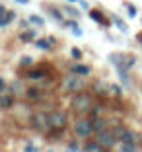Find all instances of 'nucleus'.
<instances>
[{
    "mask_svg": "<svg viewBox=\"0 0 142 152\" xmlns=\"http://www.w3.org/2000/svg\"><path fill=\"white\" fill-rule=\"evenodd\" d=\"M93 105V99L90 94H86V92H80V94H76L74 99H72V109H74L76 113H86L90 111Z\"/></svg>",
    "mask_w": 142,
    "mask_h": 152,
    "instance_id": "1",
    "label": "nucleus"
},
{
    "mask_svg": "<svg viewBox=\"0 0 142 152\" xmlns=\"http://www.w3.org/2000/svg\"><path fill=\"white\" fill-rule=\"evenodd\" d=\"M31 127L35 131H41V133H47L51 131V113H45V111H39L31 117Z\"/></svg>",
    "mask_w": 142,
    "mask_h": 152,
    "instance_id": "2",
    "label": "nucleus"
},
{
    "mask_svg": "<svg viewBox=\"0 0 142 152\" xmlns=\"http://www.w3.org/2000/svg\"><path fill=\"white\" fill-rule=\"evenodd\" d=\"M72 131H74L76 137L80 139H86L93 133V127H92V119H76L72 123Z\"/></svg>",
    "mask_w": 142,
    "mask_h": 152,
    "instance_id": "3",
    "label": "nucleus"
},
{
    "mask_svg": "<svg viewBox=\"0 0 142 152\" xmlns=\"http://www.w3.org/2000/svg\"><path fill=\"white\" fill-rule=\"evenodd\" d=\"M84 80H82L80 74H70L66 76L64 80H62V90H66V92H80V90H84Z\"/></svg>",
    "mask_w": 142,
    "mask_h": 152,
    "instance_id": "4",
    "label": "nucleus"
},
{
    "mask_svg": "<svg viewBox=\"0 0 142 152\" xmlns=\"http://www.w3.org/2000/svg\"><path fill=\"white\" fill-rule=\"evenodd\" d=\"M113 133H115L117 140H121V142H134V144H136V139H138V137L133 133V131H129L127 127L117 125L115 129H113Z\"/></svg>",
    "mask_w": 142,
    "mask_h": 152,
    "instance_id": "5",
    "label": "nucleus"
},
{
    "mask_svg": "<svg viewBox=\"0 0 142 152\" xmlns=\"http://www.w3.org/2000/svg\"><path fill=\"white\" fill-rule=\"evenodd\" d=\"M98 142L101 144L103 148H111V146H115V142H117V137H115V133L113 131H103V133H99L98 134Z\"/></svg>",
    "mask_w": 142,
    "mask_h": 152,
    "instance_id": "6",
    "label": "nucleus"
},
{
    "mask_svg": "<svg viewBox=\"0 0 142 152\" xmlns=\"http://www.w3.org/2000/svg\"><path fill=\"white\" fill-rule=\"evenodd\" d=\"M64 125H66V113L64 111H53L51 113V127H53V129L62 131Z\"/></svg>",
    "mask_w": 142,
    "mask_h": 152,
    "instance_id": "7",
    "label": "nucleus"
},
{
    "mask_svg": "<svg viewBox=\"0 0 142 152\" xmlns=\"http://www.w3.org/2000/svg\"><path fill=\"white\" fill-rule=\"evenodd\" d=\"M45 70L43 68H27L25 72V78L27 80H41V78H45Z\"/></svg>",
    "mask_w": 142,
    "mask_h": 152,
    "instance_id": "8",
    "label": "nucleus"
},
{
    "mask_svg": "<svg viewBox=\"0 0 142 152\" xmlns=\"http://www.w3.org/2000/svg\"><path fill=\"white\" fill-rule=\"evenodd\" d=\"M92 127H93V133L99 134V133H103V131L107 129V121L101 119V117H93L92 119Z\"/></svg>",
    "mask_w": 142,
    "mask_h": 152,
    "instance_id": "9",
    "label": "nucleus"
},
{
    "mask_svg": "<svg viewBox=\"0 0 142 152\" xmlns=\"http://www.w3.org/2000/svg\"><path fill=\"white\" fill-rule=\"evenodd\" d=\"M107 90H111V86L105 84V82H95V84H93V92H95L99 98H105V96L109 94Z\"/></svg>",
    "mask_w": 142,
    "mask_h": 152,
    "instance_id": "10",
    "label": "nucleus"
},
{
    "mask_svg": "<svg viewBox=\"0 0 142 152\" xmlns=\"http://www.w3.org/2000/svg\"><path fill=\"white\" fill-rule=\"evenodd\" d=\"M70 72H72V74H80V76H88L90 72H92V68L86 66V64H78V63H76V64L70 66Z\"/></svg>",
    "mask_w": 142,
    "mask_h": 152,
    "instance_id": "11",
    "label": "nucleus"
},
{
    "mask_svg": "<svg viewBox=\"0 0 142 152\" xmlns=\"http://www.w3.org/2000/svg\"><path fill=\"white\" fill-rule=\"evenodd\" d=\"M12 20H16V12H10V10H6L4 14H0V27H6Z\"/></svg>",
    "mask_w": 142,
    "mask_h": 152,
    "instance_id": "12",
    "label": "nucleus"
},
{
    "mask_svg": "<svg viewBox=\"0 0 142 152\" xmlns=\"http://www.w3.org/2000/svg\"><path fill=\"white\" fill-rule=\"evenodd\" d=\"M90 18L93 20V22H98V23H101V26H105V23H109L105 18H103V14L99 12V10H90Z\"/></svg>",
    "mask_w": 142,
    "mask_h": 152,
    "instance_id": "13",
    "label": "nucleus"
},
{
    "mask_svg": "<svg viewBox=\"0 0 142 152\" xmlns=\"http://www.w3.org/2000/svg\"><path fill=\"white\" fill-rule=\"evenodd\" d=\"M14 105L12 96H0V109H10Z\"/></svg>",
    "mask_w": 142,
    "mask_h": 152,
    "instance_id": "14",
    "label": "nucleus"
},
{
    "mask_svg": "<svg viewBox=\"0 0 142 152\" xmlns=\"http://www.w3.org/2000/svg\"><path fill=\"white\" fill-rule=\"evenodd\" d=\"M35 47L41 49V51H49L51 47H53V43L49 41V37H47V39H35Z\"/></svg>",
    "mask_w": 142,
    "mask_h": 152,
    "instance_id": "15",
    "label": "nucleus"
},
{
    "mask_svg": "<svg viewBox=\"0 0 142 152\" xmlns=\"http://www.w3.org/2000/svg\"><path fill=\"white\" fill-rule=\"evenodd\" d=\"M84 150H86V152H103V146L98 142V140H95V142H88Z\"/></svg>",
    "mask_w": 142,
    "mask_h": 152,
    "instance_id": "16",
    "label": "nucleus"
},
{
    "mask_svg": "<svg viewBox=\"0 0 142 152\" xmlns=\"http://www.w3.org/2000/svg\"><path fill=\"white\" fill-rule=\"evenodd\" d=\"M10 90H12L14 94H25V88L22 86V82H20V80L12 82V84H10Z\"/></svg>",
    "mask_w": 142,
    "mask_h": 152,
    "instance_id": "17",
    "label": "nucleus"
},
{
    "mask_svg": "<svg viewBox=\"0 0 142 152\" xmlns=\"http://www.w3.org/2000/svg\"><path fill=\"white\" fill-rule=\"evenodd\" d=\"M20 39H22V41H25V43H29V41H35V29L23 31L22 35H20Z\"/></svg>",
    "mask_w": 142,
    "mask_h": 152,
    "instance_id": "18",
    "label": "nucleus"
},
{
    "mask_svg": "<svg viewBox=\"0 0 142 152\" xmlns=\"http://www.w3.org/2000/svg\"><path fill=\"white\" fill-rule=\"evenodd\" d=\"M25 96H27V99H39L41 98V92L37 88H27L25 90Z\"/></svg>",
    "mask_w": 142,
    "mask_h": 152,
    "instance_id": "19",
    "label": "nucleus"
},
{
    "mask_svg": "<svg viewBox=\"0 0 142 152\" xmlns=\"http://www.w3.org/2000/svg\"><path fill=\"white\" fill-rule=\"evenodd\" d=\"M111 20H113V22H115V26L119 27L121 31H123V33H127V23H125L123 20L119 18V16H115V14H113V16H111Z\"/></svg>",
    "mask_w": 142,
    "mask_h": 152,
    "instance_id": "20",
    "label": "nucleus"
},
{
    "mask_svg": "<svg viewBox=\"0 0 142 152\" xmlns=\"http://www.w3.org/2000/svg\"><path fill=\"white\" fill-rule=\"evenodd\" d=\"M27 22L33 23V26H37V27H43L45 26V20L39 18V16H35V14H33V16H29V18H27Z\"/></svg>",
    "mask_w": 142,
    "mask_h": 152,
    "instance_id": "21",
    "label": "nucleus"
},
{
    "mask_svg": "<svg viewBox=\"0 0 142 152\" xmlns=\"http://www.w3.org/2000/svg\"><path fill=\"white\" fill-rule=\"evenodd\" d=\"M121 152H136L134 142H121Z\"/></svg>",
    "mask_w": 142,
    "mask_h": 152,
    "instance_id": "22",
    "label": "nucleus"
},
{
    "mask_svg": "<svg viewBox=\"0 0 142 152\" xmlns=\"http://www.w3.org/2000/svg\"><path fill=\"white\" fill-rule=\"evenodd\" d=\"M31 64H33V58H31V57H22V61H20V68H31Z\"/></svg>",
    "mask_w": 142,
    "mask_h": 152,
    "instance_id": "23",
    "label": "nucleus"
},
{
    "mask_svg": "<svg viewBox=\"0 0 142 152\" xmlns=\"http://www.w3.org/2000/svg\"><path fill=\"white\" fill-rule=\"evenodd\" d=\"M64 26H68V27H70V29H72V33H74V35H78V37L82 35V29H80V27H78V23H74V22H66V23H64Z\"/></svg>",
    "mask_w": 142,
    "mask_h": 152,
    "instance_id": "24",
    "label": "nucleus"
},
{
    "mask_svg": "<svg viewBox=\"0 0 142 152\" xmlns=\"http://www.w3.org/2000/svg\"><path fill=\"white\" fill-rule=\"evenodd\" d=\"M125 8H127V12H129L130 18H134V16H136V8H134L133 4H129V2H127V4H125Z\"/></svg>",
    "mask_w": 142,
    "mask_h": 152,
    "instance_id": "25",
    "label": "nucleus"
},
{
    "mask_svg": "<svg viewBox=\"0 0 142 152\" xmlns=\"http://www.w3.org/2000/svg\"><path fill=\"white\" fill-rule=\"evenodd\" d=\"M64 10H66V12L70 14V16H74V18H78V16H80V12H78L76 8H70V6H64Z\"/></svg>",
    "mask_w": 142,
    "mask_h": 152,
    "instance_id": "26",
    "label": "nucleus"
},
{
    "mask_svg": "<svg viewBox=\"0 0 142 152\" xmlns=\"http://www.w3.org/2000/svg\"><path fill=\"white\" fill-rule=\"evenodd\" d=\"M111 90H113V94H115V96H123V90H121V86L111 84Z\"/></svg>",
    "mask_w": 142,
    "mask_h": 152,
    "instance_id": "27",
    "label": "nucleus"
},
{
    "mask_svg": "<svg viewBox=\"0 0 142 152\" xmlns=\"http://www.w3.org/2000/svg\"><path fill=\"white\" fill-rule=\"evenodd\" d=\"M70 55H72V58H82V51H80V49H76V47L70 51Z\"/></svg>",
    "mask_w": 142,
    "mask_h": 152,
    "instance_id": "28",
    "label": "nucleus"
},
{
    "mask_svg": "<svg viewBox=\"0 0 142 152\" xmlns=\"http://www.w3.org/2000/svg\"><path fill=\"white\" fill-rule=\"evenodd\" d=\"M51 12H53V18H55V20H62V14H58V10L51 8Z\"/></svg>",
    "mask_w": 142,
    "mask_h": 152,
    "instance_id": "29",
    "label": "nucleus"
},
{
    "mask_svg": "<svg viewBox=\"0 0 142 152\" xmlns=\"http://www.w3.org/2000/svg\"><path fill=\"white\" fill-rule=\"evenodd\" d=\"M35 150H37V146H35V144H27L23 152H35Z\"/></svg>",
    "mask_w": 142,
    "mask_h": 152,
    "instance_id": "30",
    "label": "nucleus"
},
{
    "mask_svg": "<svg viewBox=\"0 0 142 152\" xmlns=\"http://www.w3.org/2000/svg\"><path fill=\"white\" fill-rule=\"evenodd\" d=\"M68 150H72V152L78 150V144H76V142H70V144H68Z\"/></svg>",
    "mask_w": 142,
    "mask_h": 152,
    "instance_id": "31",
    "label": "nucleus"
},
{
    "mask_svg": "<svg viewBox=\"0 0 142 152\" xmlns=\"http://www.w3.org/2000/svg\"><path fill=\"white\" fill-rule=\"evenodd\" d=\"M4 88H6V82L2 80V78H0V92H2V90H4Z\"/></svg>",
    "mask_w": 142,
    "mask_h": 152,
    "instance_id": "32",
    "label": "nucleus"
},
{
    "mask_svg": "<svg viewBox=\"0 0 142 152\" xmlns=\"http://www.w3.org/2000/svg\"><path fill=\"white\" fill-rule=\"evenodd\" d=\"M18 4H29V0H16Z\"/></svg>",
    "mask_w": 142,
    "mask_h": 152,
    "instance_id": "33",
    "label": "nucleus"
},
{
    "mask_svg": "<svg viewBox=\"0 0 142 152\" xmlns=\"http://www.w3.org/2000/svg\"><path fill=\"white\" fill-rule=\"evenodd\" d=\"M136 41H138V43H142V33H138V35H136Z\"/></svg>",
    "mask_w": 142,
    "mask_h": 152,
    "instance_id": "34",
    "label": "nucleus"
},
{
    "mask_svg": "<svg viewBox=\"0 0 142 152\" xmlns=\"http://www.w3.org/2000/svg\"><path fill=\"white\" fill-rule=\"evenodd\" d=\"M4 12H6V8H4L2 4H0V14H4Z\"/></svg>",
    "mask_w": 142,
    "mask_h": 152,
    "instance_id": "35",
    "label": "nucleus"
},
{
    "mask_svg": "<svg viewBox=\"0 0 142 152\" xmlns=\"http://www.w3.org/2000/svg\"><path fill=\"white\" fill-rule=\"evenodd\" d=\"M68 2H78V0H68Z\"/></svg>",
    "mask_w": 142,
    "mask_h": 152,
    "instance_id": "36",
    "label": "nucleus"
},
{
    "mask_svg": "<svg viewBox=\"0 0 142 152\" xmlns=\"http://www.w3.org/2000/svg\"><path fill=\"white\" fill-rule=\"evenodd\" d=\"M66 152H72V150H66Z\"/></svg>",
    "mask_w": 142,
    "mask_h": 152,
    "instance_id": "37",
    "label": "nucleus"
}]
</instances>
